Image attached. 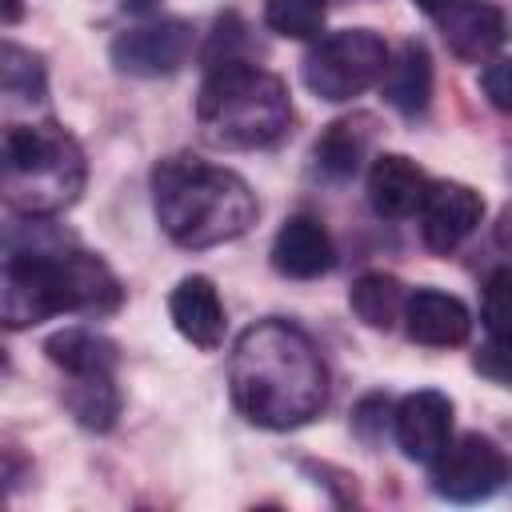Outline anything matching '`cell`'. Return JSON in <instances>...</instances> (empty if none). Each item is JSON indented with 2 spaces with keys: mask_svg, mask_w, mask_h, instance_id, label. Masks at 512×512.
<instances>
[{
  "mask_svg": "<svg viewBox=\"0 0 512 512\" xmlns=\"http://www.w3.org/2000/svg\"><path fill=\"white\" fill-rule=\"evenodd\" d=\"M44 352L68 376H108L116 368V344L92 328H64L44 340Z\"/></svg>",
  "mask_w": 512,
  "mask_h": 512,
  "instance_id": "17",
  "label": "cell"
},
{
  "mask_svg": "<svg viewBox=\"0 0 512 512\" xmlns=\"http://www.w3.org/2000/svg\"><path fill=\"white\" fill-rule=\"evenodd\" d=\"M384 100L400 116H420L432 100V56L420 40H404L396 56H388V68L380 76Z\"/></svg>",
  "mask_w": 512,
  "mask_h": 512,
  "instance_id": "16",
  "label": "cell"
},
{
  "mask_svg": "<svg viewBox=\"0 0 512 512\" xmlns=\"http://www.w3.org/2000/svg\"><path fill=\"white\" fill-rule=\"evenodd\" d=\"M428 20L460 60H488L508 40V20L488 0H444Z\"/></svg>",
  "mask_w": 512,
  "mask_h": 512,
  "instance_id": "10",
  "label": "cell"
},
{
  "mask_svg": "<svg viewBox=\"0 0 512 512\" xmlns=\"http://www.w3.org/2000/svg\"><path fill=\"white\" fill-rule=\"evenodd\" d=\"M272 264L292 280H316L336 264L332 236L312 216H288L272 240Z\"/></svg>",
  "mask_w": 512,
  "mask_h": 512,
  "instance_id": "13",
  "label": "cell"
},
{
  "mask_svg": "<svg viewBox=\"0 0 512 512\" xmlns=\"http://www.w3.org/2000/svg\"><path fill=\"white\" fill-rule=\"evenodd\" d=\"M496 244L512 252V204H508V208L500 212V220H496Z\"/></svg>",
  "mask_w": 512,
  "mask_h": 512,
  "instance_id": "26",
  "label": "cell"
},
{
  "mask_svg": "<svg viewBox=\"0 0 512 512\" xmlns=\"http://www.w3.org/2000/svg\"><path fill=\"white\" fill-rule=\"evenodd\" d=\"M476 372L512 388V332H492V340L476 352Z\"/></svg>",
  "mask_w": 512,
  "mask_h": 512,
  "instance_id": "24",
  "label": "cell"
},
{
  "mask_svg": "<svg viewBox=\"0 0 512 512\" xmlns=\"http://www.w3.org/2000/svg\"><path fill=\"white\" fill-rule=\"evenodd\" d=\"M84 188V152L60 124L4 132V200L20 216H56Z\"/></svg>",
  "mask_w": 512,
  "mask_h": 512,
  "instance_id": "5",
  "label": "cell"
},
{
  "mask_svg": "<svg viewBox=\"0 0 512 512\" xmlns=\"http://www.w3.org/2000/svg\"><path fill=\"white\" fill-rule=\"evenodd\" d=\"M412 4H416V8L424 12V16H432V12H436V8L444 4V0H412Z\"/></svg>",
  "mask_w": 512,
  "mask_h": 512,
  "instance_id": "27",
  "label": "cell"
},
{
  "mask_svg": "<svg viewBox=\"0 0 512 512\" xmlns=\"http://www.w3.org/2000/svg\"><path fill=\"white\" fill-rule=\"evenodd\" d=\"M124 8H132V12H148L152 0H124Z\"/></svg>",
  "mask_w": 512,
  "mask_h": 512,
  "instance_id": "28",
  "label": "cell"
},
{
  "mask_svg": "<svg viewBox=\"0 0 512 512\" xmlns=\"http://www.w3.org/2000/svg\"><path fill=\"white\" fill-rule=\"evenodd\" d=\"M120 304V280L112 268L80 248L8 236L0 276V316L8 328H28L60 312H112Z\"/></svg>",
  "mask_w": 512,
  "mask_h": 512,
  "instance_id": "2",
  "label": "cell"
},
{
  "mask_svg": "<svg viewBox=\"0 0 512 512\" xmlns=\"http://www.w3.org/2000/svg\"><path fill=\"white\" fill-rule=\"evenodd\" d=\"M348 304H352V312H356L368 328H384V332H388V328H396V320H404L408 296H404V288H400L396 276L364 272V276L352 284Z\"/></svg>",
  "mask_w": 512,
  "mask_h": 512,
  "instance_id": "19",
  "label": "cell"
},
{
  "mask_svg": "<svg viewBox=\"0 0 512 512\" xmlns=\"http://www.w3.org/2000/svg\"><path fill=\"white\" fill-rule=\"evenodd\" d=\"M480 216H484L480 192L456 180H440L428 184V196L420 204V236L432 252H452L476 232Z\"/></svg>",
  "mask_w": 512,
  "mask_h": 512,
  "instance_id": "9",
  "label": "cell"
},
{
  "mask_svg": "<svg viewBox=\"0 0 512 512\" xmlns=\"http://www.w3.org/2000/svg\"><path fill=\"white\" fill-rule=\"evenodd\" d=\"M228 384L236 408L272 432L300 428L328 404V368L316 344L288 320H256L240 332Z\"/></svg>",
  "mask_w": 512,
  "mask_h": 512,
  "instance_id": "1",
  "label": "cell"
},
{
  "mask_svg": "<svg viewBox=\"0 0 512 512\" xmlns=\"http://www.w3.org/2000/svg\"><path fill=\"white\" fill-rule=\"evenodd\" d=\"M372 140V116H348L324 128L316 140V164L328 176H352L364 160V148Z\"/></svg>",
  "mask_w": 512,
  "mask_h": 512,
  "instance_id": "18",
  "label": "cell"
},
{
  "mask_svg": "<svg viewBox=\"0 0 512 512\" xmlns=\"http://www.w3.org/2000/svg\"><path fill=\"white\" fill-rule=\"evenodd\" d=\"M196 120L220 148H264L288 132L292 100L280 76L244 60H220L200 84Z\"/></svg>",
  "mask_w": 512,
  "mask_h": 512,
  "instance_id": "4",
  "label": "cell"
},
{
  "mask_svg": "<svg viewBox=\"0 0 512 512\" xmlns=\"http://www.w3.org/2000/svg\"><path fill=\"white\" fill-rule=\"evenodd\" d=\"M404 328L416 344L428 348H452L464 344L472 332V316L460 296H448L440 288H416L404 304Z\"/></svg>",
  "mask_w": 512,
  "mask_h": 512,
  "instance_id": "12",
  "label": "cell"
},
{
  "mask_svg": "<svg viewBox=\"0 0 512 512\" xmlns=\"http://www.w3.org/2000/svg\"><path fill=\"white\" fill-rule=\"evenodd\" d=\"M168 312H172V324L184 340H192L204 352L220 348V340H224V304H220L208 276H184L168 296Z\"/></svg>",
  "mask_w": 512,
  "mask_h": 512,
  "instance_id": "15",
  "label": "cell"
},
{
  "mask_svg": "<svg viewBox=\"0 0 512 512\" xmlns=\"http://www.w3.org/2000/svg\"><path fill=\"white\" fill-rule=\"evenodd\" d=\"M392 428H396V444L404 448L408 460L432 464L452 440V400L432 388L412 392L400 400Z\"/></svg>",
  "mask_w": 512,
  "mask_h": 512,
  "instance_id": "11",
  "label": "cell"
},
{
  "mask_svg": "<svg viewBox=\"0 0 512 512\" xmlns=\"http://www.w3.org/2000/svg\"><path fill=\"white\" fill-rule=\"evenodd\" d=\"M0 76H4V96L12 100H40L44 96V64L20 44H4L0 52Z\"/></svg>",
  "mask_w": 512,
  "mask_h": 512,
  "instance_id": "22",
  "label": "cell"
},
{
  "mask_svg": "<svg viewBox=\"0 0 512 512\" xmlns=\"http://www.w3.org/2000/svg\"><path fill=\"white\" fill-rule=\"evenodd\" d=\"M192 56V28L184 20H152L112 40V64L128 76H172Z\"/></svg>",
  "mask_w": 512,
  "mask_h": 512,
  "instance_id": "8",
  "label": "cell"
},
{
  "mask_svg": "<svg viewBox=\"0 0 512 512\" xmlns=\"http://www.w3.org/2000/svg\"><path fill=\"white\" fill-rule=\"evenodd\" d=\"M480 88H484V96H488L500 112H512V56L492 60V64L480 72Z\"/></svg>",
  "mask_w": 512,
  "mask_h": 512,
  "instance_id": "25",
  "label": "cell"
},
{
  "mask_svg": "<svg viewBox=\"0 0 512 512\" xmlns=\"http://www.w3.org/2000/svg\"><path fill=\"white\" fill-rule=\"evenodd\" d=\"M388 68V44L372 28H340L312 44L304 56V84L312 96L344 104L372 84H380Z\"/></svg>",
  "mask_w": 512,
  "mask_h": 512,
  "instance_id": "6",
  "label": "cell"
},
{
  "mask_svg": "<svg viewBox=\"0 0 512 512\" xmlns=\"http://www.w3.org/2000/svg\"><path fill=\"white\" fill-rule=\"evenodd\" d=\"M484 324L488 332H512V268H500L484 284Z\"/></svg>",
  "mask_w": 512,
  "mask_h": 512,
  "instance_id": "23",
  "label": "cell"
},
{
  "mask_svg": "<svg viewBox=\"0 0 512 512\" xmlns=\"http://www.w3.org/2000/svg\"><path fill=\"white\" fill-rule=\"evenodd\" d=\"M324 0H264V20L276 36L288 40H312L324 28Z\"/></svg>",
  "mask_w": 512,
  "mask_h": 512,
  "instance_id": "21",
  "label": "cell"
},
{
  "mask_svg": "<svg viewBox=\"0 0 512 512\" xmlns=\"http://www.w3.org/2000/svg\"><path fill=\"white\" fill-rule=\"evenodd\" d=\"M428 196V176L400 152H384L376 156V164L368 168V200L376 208V216L384 220H404L412 212H420Z\"/></svg>",
  "mask_w": 512,
  "mask_h": 512,
  "instance_id": "14",
  "label": "cell"
},
{
  "mask_svg": "<svg viewBox=\"0 0 512 512\" xmlns=\"http://www.w3.org/2000/svg\"><path fill=\"white\" fill-rule=\"evenodd\" d=\"M504 480H508L504 452L488 436H476V432L448 440V448L432 460V488L448 500H460V504L492 496Z\"/></svg>",
  "mask_w": 512,
  "mask_h": 512,
  "instance_id": "7",
  "label": "cell"
},
{
  "mask_svg": "<svg viewBox=\"0 0 512 512\" xmlns=\"http://www.w3.org/2000/svg\"><path fill=\"white\" fill-rule=\"evenodd\" d=\"M64 400H68L72 416L92 432H108L120 416V392L112 384V372L108 376H72V388Z\"/></svg>",
  "mask_w": 512,
  "mask_h": 512,
  "instance_id": "20",
  "label": "cell"
},
{
  "mask_svg": "<svg viewBox=\"0 0 512 512\" xmlns=\"http://www.w3.org/2000/svg\"><path fill=\"white\" fill-rule=\"evenodd\" d=\"M152 204L160 228L180 248H212L244 236L256 224L252 188L196 156H168L152 172Z\"/></svg>",
  "mask_w": 512,
  "mask_h": 512,
  "instance_id": "3",
  "label": "cell"
}]
</instances>
